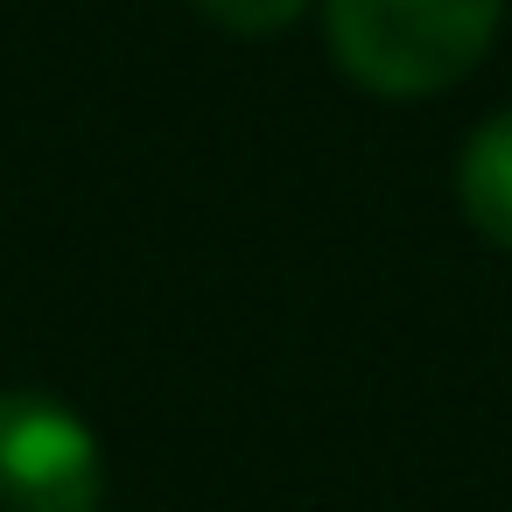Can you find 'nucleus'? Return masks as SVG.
Returning <instances> with one entry per match:
<instances>
[{
  "label": "nucleus",
  "mask_w": 512,
  "mask_h": 512,
  "mask_svg": "<svg viewBox=\"0 0 512 512\" xmlns=\"http://www.w3.org/2000/svg\"><path fill=\"white\" fill-rule=\"evenodd\" d=\"M505 0H323V36L351 85L428 99L456 85L498 36Z\"/></svg>",
  "instance_id": "nucleus-1"
},
{
  "label": "nucleus",
  "mask_w": 512,
  "mask_h": 512,
  "mask_svg": "<svg viewBox=\"0 0 512 512\" xmlns=\"http://www.w3.org/2000/svg\"><path fill=\"white\" fill-rule=\"evenodd\" d=\"M99 435L57 393H0V512H99Z\"/></svg>",
  "instance_id": "nucleus-2"
},
{
  "label": "nucleus",
  "mask_w": 512,
  "mask_h": 512,
  "mask_svg": "<svg viewBox=\"0 0 512 512\" xmlns=\"http://www.w3.org/2000/svg\"><path fill=\"white\" fill-rule=\"evenodd\" d=\"M456 197H463V218L512 253V113L484 120L470 141H463V162H456Z\"/></svg>",
  "instance_id": "nucleus-3"
},
{
  "label": "nucleus",
  "mask_w": 512,
  "mask_h": 512,
  "mask_svg": "<svg viewBox=\"0 0 512 512\" xmlns=\"http://www.w3.org/2000/svg\"><path fill=\"white\" fill-rule=\"evenodd\" d=\"M190 8L225 36H274L309 8V0H190Z\"/></svg>",
  "instance_id": "nucleus-4"
}]
</instances>
